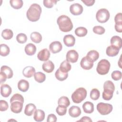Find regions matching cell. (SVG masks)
<instances>
[{
  "mask_svg": "<svg viewBox=\"0 0 122 122\" xmlns=\"http://www.w3.org/2000/svg\"><path fill=\"white\" fill-rule=\"evenodd\" d=\"M42 68L45 72L51 73L54 69V64L51 61L48 60L42 64Z\"/></svg>",
  "mask_w": 122,
  "mask_h": 122,
  "instance_id": "obj_14",
  "label": "cell"
},
{
  "mask_svg": "<svg viewBox=\"0 0 122 122\" xmlns=\"http://www.w3.org/2000/svg\"><path fill=\"white\" fill-rule=\"evenodd\" d=\"M100 96V92L97 89H93L90 92V98L93 100H97Z\"/></svg>",
  "mask_w": 122,
  "mask_h": 122,
  "instance_id": "obj_37",
  "label": "cell"
},
{
  "mask_svg": "<svg viewBox=\"0 0 122 122\" xmlns=\"http://www.w3.org/2000/svg\"><path fill=\"white\" fill-rule=\"evenodd\" d=\"M45 112L41 109H37L34 112L33 119L36 122H42L45 118Z\"/></svg>",
  "mask_w": 122,
  "mask_h": 122,
  "instance_id": "obj_18",
  "label": "cell"
},
{
  "mask_svg": "<svg viewBox=\"0 0 122 122\" xmlns=\"http://www.w3.org/2000/svg\"><path fill=\"white\" fill-rule=\"evenodd\" d=\"M33 76L35 80L39 83H42L46 80L45 74L41 71L35 72Z\"/></svg>",
  "mask_w": 122,
  "mask_h": 122,
  "instance_id": "obj_31",
  "label": "cell"
},
{
  "mask_svg": "<svg viewBox=\"0 0 122 122\" xmlns=\"http://www.w3.org/2000/svg\"><path fill=\"white\" fill-rule=\"evenodd\" d=\"M9 108V105L8 102L5 101L1 100L0 101V111L1 112H4L6 111Z\"/></svg>",
  "mask_w": 122,
  "mask_h": 122,
  "instance_id": "obj_45",
  "label": "cell"
},
{
  "mask_svg": "<svg viewBox=\"0 0 122 122\" xmlns=\"http://www.w3.org/2000/svg\"><path fill=\"white\" fill-rule=\"evenodd\" d=\"M41 13V8L37 3L32 4L28 10L26 16L28 19L32 22L38 21L40 18Z\"/></svg>",
  "mask_w": 122,
  "mask_h": 122,
  "instance_id": "obj_1",
  "label": "cell"
},
{
  "mask_svg": "<svg viewBox=\"0 0 122 122\" xmlns=\"http://www.w3.org/2000/svg\"><path fill=\"white\" fill-rule=\"evenodd\" d=\"M14 101H19L22 102H24V98L20 94L16 93L14 94L10 99V102Z\"/></svg>",
  "mask_w": 122,
  "mask_h": 122,
  "instance_id": "obj_44",
  "label": "cell"
},
{
  "mask_svg": "<svg viewBox=\"0 0 122 122\" xmlns=\"http://www.w3.org/2000/svg\"><path fill=\"white\" fill-rule=\"evenodd\" d=\"M87 96V91L83 88L77 89L71 95V99L75 103H79L83 101Z\"/></svg>",
  "mask_w": 122,
  "mask_h": 122,
  "instance_id": "obj_3",
  "label": "cell"
},
{
  "mask_svg": "<svg viewBox=\"0 0 122 122\" xmlns=\"http://www.w3.org/2000/svg\"><path fill=\"white\" fill-rule=\"evenodd\" d=\"M82 107L84 112L86 113H92L94 111V105L91 102H85Z\"/></svg>",
  "mask_w": 122,
  "mask_h": 122,
  "instance_id": "obj_24",
  "label": "cell"
},
{
  "mask_svg": "<svg viewBox=\"0 0 122 122\" xmlns=\"http://www.w3.org/2000/svg\"><path fill=\"white\" fill-rule=\"evenodd\" d=\"M59 105L67 108L70 105V102L69 98L66 96H61L58 101Z\"/></svg>",
  "mask_w": 122,
  "mask_h": 122,
  "instance_id": "obj_30",
  "label": "cell"
},
{
  "mask_svg": "<svg viewBox=\"0 0 122 122\" xmlns=\"http://www.w3.org/2000/svg\"><path fill=\"white\" fill-rule=\"evenodd\" d=\"M60 30L64 32L70 31L73 28V24L71 19L66 15L60 16L57 20Z\"/></svg>",
  "mask_w": 122,
  "mask_h": 122,
  "instance_id": "obj_2",
  "label": "cell"
},
{
  "mask_svg": "<svg viewBox=\"0 0 122 122\" xmlns=\"http://www.w3.org/2000/svg\"><path fill=\"white\" fill-rule=\"evenodd\" d=\"M16 40L19 43L23 44L26 42L27 40V37L25 34L20 33L17 35Z\"/></svg>",
  "mask_w": 122,
  "mask_h": 122,
  "instance_id": "obj_38",
  "label": "cell"
},
{
  "mask_svg": "<svg viewBox=\"0 0 122 122\" xmlns=\"http://www.w3.org/2000/svg\"><path fill=\"white\" fill-rule=\"evenodd\" d=\"M113 92H110L106 90H103L102 96L103 99L104 100L109 101L112 98L113 96Z\"/></svg>",
  "mask_w": 122,
  "mask_h": 122,
  "instance_id": "obj_39",
  "label": "cell"
},
{
  "mask_svg": "<svg viewBox=\"0 0 122 122\" xmlns=\"http://www.w3.org/2000/svg\"><path fill=\"white\" fill-rule=\"evenodd\" d=\"M115 29L118 32H122V23H115Z\"/></svg>",
  "mask_w": 122,
  "mask_h": 122,
  "instance_id": "obj_49",
  "label": "cell"
},
{
  "mask_svg": "<svg viewBox=\"0 0 122 122\" xmlns=\"http://www.w3.org/2000/svg\"><path fill=\"white\" fill-rule=\"evenodd\" d=\"M110 43L112 45H113L119 49L122 48V38L118 36H113L112 37L110 41Z\"/></svg>",
  "mask_w": 122,
  "mask_h": 122,
  "instance_id": "obj_22",
  "label": "cell"
},
{
  "mask_svg": "<svg viewBox=\"0 0 122 122\" xmlns=\"http://www.w3.org/2000/svg\"><path fill=\"white\" fill-rule=\"evenodd\" d=\"M62 48V45L61 42L59 41H54L52 42L49 46L50 51L52 53H57L61 51Z\"/></svg>",
  "mask_w": 122,
  "mask_h": 122,
  "instance_id": "obj_11",
  "label": "cell"
},
{
  "mask_svg": "<svg viewBox=\"0 0 122 122\" xmlns=\"http://www.w3.org/2000/svg\"><path fill=\"white\" fill-rule=\"evenodd\" d=\"M0 71L3 72L7 76L8 79L12 78L13 75V71L11 69L6 65H3L1 66L0 68Z\"/></svg>",
  "mask_w": 122,
  "mask_h": 122,
  "instance_id": "obj_25",
  "label": "cell"
},
{
  "mask_svg": "<svg viewBox=\"0 0 122 122\" xmlns=\"http://www.w3.org/2000/svg\"><path fill=\"white\" fill-rule=\"evenodd\" d=\"M115 23H122V14L120 12L117 13L114 17Z\"/></svg>",
  "mask_w": 122,
  "mask_h": 122,
  "instance_id": "obj_46",
  "label": "cell"
},
{
  "mask_svg": "<svg viewBox=\"0 0 122 122\" xmlns=\"http://www.w3.org/2000/svg\"><path fill=\"white\" fill-rule=\"evenodd\" d=\"M7 79V76L2 72L0 71V84H2V83L4 82L6 79Z\"/></svg>",
  "mask_w": 122,
  "mask_h": 122,
  "instance_id": "obj_50",
  "label": "cell"
},
{
  "mask_svg": "<svg viewBox=\"0 0 122 122\" xmlns=\"http://www.w3.org/2000/svg\"><path fill=\"white\" fill-rule=\"evenodd\" d=\"M56 112L59 115L63 116L66 113L67 108L58 105L56 109Z\"/></svg>",
  "mask_w": 122,
  "mask_h": 122,
  "instance_id": "obj_41",
  "label": "cell"
},
{
  "mask_svg": "<svg viewBox=\"0 0 122 122\" xmlns=\"http://www.w3.org/2000/svg\"><path fill=\"white\" fill-rule=\"evenodd\" d=\"M81 1L87 6H92L95 2L94 0H82Z\"/></svg>",
  "mask_w": 122,
  "mask_h": 122,
  "instance_id": "obj_48",
  "label": "cell"
},
{
  "mask_svg": "<svg viewBox=\"0 0 122 122\" xmlns=\"http://www.w3.org/2000/svg\"><path fill=\"white\" fill-rule=\"evenodd\" d=\"M103 90H107L114 92L115 90L114 83L111 81H105L103 84Z\"/></svg>",
  "mask_w": 122,
  "mask_h": 122,
  "instance_id": "obj_36",
  "label": "cell"
},
{
  "mask_svg": "<svg viewBox=\"0 0 122 122\" xmlns=\"http://www.w3.org/2000/svg\"><path fill=\"white\" fill-rule=\"evenodd\" d=\"M81 109L77 106H72L69 109V114L73 118L79 117L81 115Z\"/></svg>",
  "mask_w": 122,
  "mask_h": 122,
  "instance_id": "obj_16",
  "label": "cell"
},
{
  "mask_svg": "<svg viewBox=\"0 0 122 122\" xmlns=\"http://www.w3.org/2000/svg\"><path fill=\"white\" fill-rule=\"evenodd\" d=\"M92 120L90 118V117L88 116H83L81 119L77 121V122H92Z\"/></svg>",
  "mask_w": 122,
  "mask_h": 122,
  "instance_id": "obj_51",
  "label": "cell"
},
{
  "mask_svg": "<svg viewBox=\"0 0 122 122\" xmlns=\"http://www.w3.org/2000/svg\"><path fill=\"white\" fill-rule=\"evenodd\" d=\"M57 121V117L54 114H50L47 117V122H55Z\"/></svg>",
  "mask_w": 122,
  "mask_h": 122,
  "instance_id": "obj_47",
  "label": "cell"
},
{
  "mask_svg": "<svg viewBox=\"0 0 122 122\" xmlns=\"http://www.w3.org/2000/svg\"><path fill=\"white\" fill-rule=\"evenodd\" d=\"M30 38L31 40L36 43H39L42 41L41 35L37 31L32 32L30 35Z\"/></svg>",
  "mask_w": 122,
  "mask_h": 122,
  "instance_id": "obj_29",
  "label": "cell"
},
{
  "mask_svg": "<svg viewBox=\"0 0 122 122\" xmlns=\"http://www.w3.org/2000/svg\"><path fill=\"white\" fill-rule=\"evenodd\" d=\"M18 88L20 91L22 92H26L29 88V83L27 80L21 79L18 83Z\"/></svg>",
  "mask_w": 122,
  "mask_h": 122,
  "instance_id": "obj_20",
  "label": "cell"
},
{
  "mask_svg": "<svg viewBox=\"0 0 122 122\" xmlns=\"http://www.w3.org/2000/svg\"><path fill=\"white\" fill-rule=\"evenodd\" d=\"M112 105L109 103L100 102L97 105V110L98 112L102 115L109 114L112 110Z\"/></svg>",
  "mask_w": 122,
  "mask_h": 122,
  "instance_id": "obj_6",
  "label": "cell"
},
{
  "mask_svg": "<svg viewBox=\"0 0 122 122\" xmlns=\"http://www.w3.org/2000/svg\"><path fill=\"white\" fill-rule=\"evenodd\" d=\"M10 3L13 9L17 10L20 9L23 5V2L22 0H10Z\"/></svg>",
  "mask_w": 122,
  "mask_h": 122,
  "instance_id": "obj_35",
  "label": "cell"
},
{
  "mask_svg": "<svg viewBox=\"0 0 122 122\" xmlns=\"http://www.w3.org/2000/svg\"><path fill=\"white\" fill-rule=\"evenodd\" d=\"M83 10L81 5L75 3L71 4L70 7V11L73 15H79L81 14Z\"/></svg>",
  "mask_w": 122,
  "mask_h": 122,
  "instance_id": "obj_9",
  "label": "cell"
},
{
  "mask_svg": "<svg viewBox=\"0 0 122 122\" xmlns=\"http://www.w3.org/2000/svg\"><path fill=\"white\" fill-rule=\"evenodd\" d=\"M119 51L120 49L119 48L111 45L107 48L106 53L108 56L114 57L118 54Z\"/></svg>",
  "mask_w": 122,
  "mask_h": 122,
  "instance_id": "obj_21",
  "label": "cell"
},
{
  "mask_svg": "<svg viewBox=\"0 0 122 122\" xmlns=\"http://www.w3.org/2000/svg\"><path fill=\"white\" fill-rule=\"evenodd\" d=\"M56 78L60 81H63L66 80L68 76V72H62L59 68L55 73Z\"/></svg>",
  "mask_w": 122,
  "mask_h": 122,
  "instance_id": "obj_27",
  "label": "cell"
},
{
  "mask_svg": "<svg viewBox=\"0 0 122 122\" xmlns=\"http://www.w3.org/2000/svg\"><path fill=\"white\" fill-rule=\"evenodd\" d=\"M1 36L4 39L8 40L11 39L13 37V33L11 30L6 29L2 30L1 32Z\"/></svg>",
  "mask_w": 122,
  "mask_h": 122,
  "instance_id": "obj_32",
  "label": "cell"
},
{
  "mask_svg": "<svg viewBox=\"0 0 122 122\" xmlns=\"http://www.w3.org/2000/svg\"><path fill=\"white\" fill-rule=\"evenodd\" d=\"M110 12L106 9L102 8L99 10L96 14V18L97 21L101 23L106 22L110 18Z\"/></svg>",
  "mask_w": 122,
  "mask_h": 122,
  "instance_id": "obj_5",
  "label": "cell"
},
{
  "mask_svg": "<svg viewBox=\"0 0 122 122\" xmlns=\"http://www.w3.org/2000/svg\"><path fill=\"white\" fill-rule=\"evenodd\" d=\"M88 30L83 27H79L75 30V34L78 37H82L86 35Z\"/></svg>",
  "mask_w": 122,
  "mask_h": 122,
  "instance_id": "obj_33",
  "label": "cell"
},
{
  "mask_svg": "<svg viewBox=\"0 0 122 122\" xmlns=\"http://www.w3.org/2000/svg\"><path fill=\"white\" fill-rule=\"evenodd\" d=\"M63 42L67 47L73 46L75 43V38L71 34L66 35L63 37Z\"/></svg>",
  "mask_w": 122,
  "mask_h": 122,
  "instance_id": "obj_15",
  "label": "cell"
},
{
  "mask_svg": "<svg viewBox=\"0 0 122 122\" xmlns=\"http://www.w3.org/2000/svg\"><path fill=\"white\" fill-rule=\"evenodd\" d=\"M35 73V68L30 66H28L25 67L22 71V74L23 76L26 78H30L34 75Z\"/></svg>",
  "mask_w": 122,
  "mask_h": 122,
  "instance_id": "obj_17",
  "label": "cell"
},
{
  "mask_svg": "<svg viewBox=\"0 0 122 122\" xmlns=\"http://www.w3.org/2000/svg\"><path fill=\"white\" fill-rule=\"evenodd\" d=\"M93 31L94 33L99 35L103 34L105 31V29L101 26H95L93 28Z\"/></svg>",
  "mask_w": 122,
  "mask_h": 122,
  "instance_id": "obj_40",
  "label": "cell"
},
{
  "mask_svg": "<svg viewBox=\"0 0 122 122\" xmlns=\"http://www.w3.org/2000/svg\"><path fill=\"white\" fill-rule=\"evenodd\" d=\"M12 92L11 88L7 84H1L0 86V94L3 97H8Z\"/></svg>",
  "mask_w": 122,
  "mask_h": 122,
  "instance_id": "obj_13",
  "label": "cell"
},
{
  "mask_svg": "<svg viewBox=\"0 0 122 122\" xmlns=\"http://www.w3.org/2000/svg\"><path fill=\"white\" fill-rule=\"evenodd\" d=\"M71 66L69 62L64 60L61 63L59 69L62 72H68L71 70Z\"/></svg>",
  "mask_w": 122,
  "mask_h": 122,
  "instance_id": "obj_28",
  "label": "cell"
},
{
  "mask_svg": "<svg viewBox=\"0 0 122 122\" xmlns=\"http://www.w3.org/2000/svg\"><path fill=\"white\" fill-rule=\"evenodd\" d=\"M36 110V106L33 103H29L25 106L24 113L25 115L30 116H31Z\"/></svg>",
  "mask_w": 122,
  "mask_h": 122,
  "instance_id": "obj_23",
  "label": "cell"
},
{
  "mask_svg": "<svg viewBox=\"0 0 122 122\" xmlns=\"http://www.w3.org/2000/svg\"><path fill=\"white\" fill-rule=\"evenodd\" d=\"M57 0H44L43 3L44 6L47 8H51L54 5L56 4Z\"/></svg>",
  "mask_w": 122,
  "mask_h": 122,
  "instance_id": "obj_43",
  "label": "cell"
},
{
  "mask_svg": "<svg viewBox=\"0 0 122 122\" xmlns=\"http://www.w3.org/2000/svg\"><path fill=\"white\" fill-rule=\"evenodd\" d=\"M66 58V61L68 62L75 63L78 60L79 54L75 50H71L67 52Z\"/></svg>",
  "mask_w": 122,
  "mask_h": 122,
  "instance_id": "obj_8",
  "label": "cell"
},
{
  "mask_svg": "<svg viewBox=\"0 0 122 122\" xmlns=\"http://www.w3.org/2000/svg\"><path fill=\"white\" fill-rule=\"evenodd\" d=\"M111 76L113 80L119 81L122 78V72L119 71H114L112 73Z\"/></svg>",
  "mask_w": 122,
  "mask_h": 122,
  "instance_id": "obj_42",
  "label": "cell"
},
{
  "mask_svg": "<svg viewBox=\"0 0 122 122\" xmlns=\"http://www.w3.org/2000/svg\"><path fill=\"white\" fill-rule=\"evenodd\" d=\"M81 67L85 70L91 69L93 66V62L89 59L86 56L83 57L80 62Z\"/></svg>",
  "mask_w": 122,
  "mask_h": 122,
  "instance_id": "obj_10",
  "label": "cell"
},
{
  "mask_svg": "<svg viewBox=\"0 0 122 122\" xmlns=\"http://www.w3.org/2000/svg\"><path fill=\"white\" fill-rule=\"evenodd\" d=\"M110 66V63L108 60L102 59L98 63L96 71L100 75H105L108 73Z\"/></svg>",
  "mask_w": 122,
  "mask_h": 122,
  "instance_id": "obj_4",
  "label": "cell"
},
{
  "mask_svg": "<svg viewBox=\"0 0 122 122\" xmlns=\"http://www.w3.org/2000/svg\"><path fill=\"white\" fill-rule=\"evenodd\" d=\"M24 50L26 54L29 56H32L36 53L37 48L34 44L29 43L25 46Z\"/></svg>",
  "mask_w": 122,
  "mask_h": 122,
  "instance_id": "obj_19",
  "label": "cell"
},
{
  "mask_svg": "<svg viewBox=\"0 0 122 122\" xmlns=\"http://www.w3.org/2000/svg\"><path fill=\"white\" fill-rule=\"evenodd\" d=\"M10 49L8 46L5 44L0 45V54L2 56H6L10 53Z\"/></svg>",
  "mask_w": 122,
  "mask_h": 122,
  "instance_id": "obj_34",
  "label": "cell"
},
{
  "mask_svg": "<svg viewBox=\"0 0 122 122\" xmlns=\"http://www.w3.org/2000/svg\"><path fill=\"white\" fill-rule=\"evenodd\" d=\"M86 57L94 62L98 59L99 57V53L95 50H91L88 52Z\"/></svg>",
  "mask_w": 122,
  "mask_h": 122,
  "instance_id": "obj_26",
  "label": "cell"
},
{
  "mask_svg": "<svg viewBox=\"0 0 122 122\" xmlns=\"http://www.w3.org/2000/svg\"><path fill=\"white\" fill-rule=\"evenodd\" d=\"M23 102L19 101H14L10 102V110L15 113H20L23 108Z\"/></svg>",
  "mask_w": 122,
  "mask_h": 122,
  "instance_id": "obj_7",
  "label": "cell"
},
{
  "mask_svg": "<svg viewBox=\"0 0 122 122\" xmlns=\"http://www.w3.org/2000/svg\"><path fill=\"white\" fill-rule=\"evenodd\" d=\"M51 54L50 51L46 48L43 49L40 51L38 54L37 58L41 61H46L48 60L50 57Z\"/></svg>",
  "mask_w": 122,
  "mask_h": 122,
  "instance_id": "obj_12",
  "label": "cell"
}]
</instances>
